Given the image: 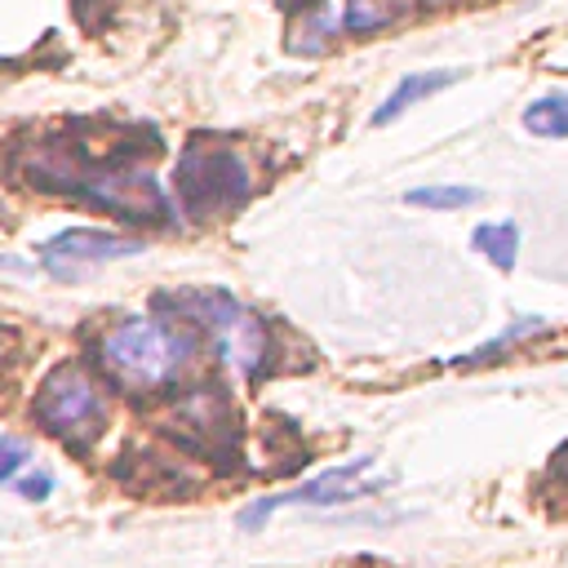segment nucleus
I'll use <instances>...</instances> for the list:
<instances>
[{
	"label": "nucleus",
	"mask_w": 568,
	"mask_h": 568,
	"mask_svg": "<svg viewBox=\"0 0 568 568\" xmlns=\"http://www.w3.org/2000/svg\"><path fill=\"white\" fill-rule=\"evenodd\" d=\"M390 18H395V0H346L337 13V27L351 36H364V31L386 27Z\"/></svg>",
	"instance_id": "nucleus-9"
},
{
	"label": "nucleus",
	"mask_w": 568,
	"mask_h": 568,
	"mask_svg": "<svg viewBox=\"0 0 568 568\" xmlns=\"http://www.w3.org/2000/svg\"><path fill=\"white\" fill-rule=\"evenodd\" d=\"M186 306H191V320L209 328V342L231 373L257 377L266 368V355H271L266 324L248 306H240L231 293H200V297H186Z\"/></svg>",
	"instance_id": "nucleus-4"
},
{
	"label": "nucleus",
	"mask_w": 568,
	"mask_h": 568,
	"mask_svg": "<svg viewBox=\"0 0 568 568\" xmlns=\"http://www.w3.org/2000/svg\"><path fill=\"white\" fill-rule=\"evenodd\" d=\"M457 80H462V71H453V67H439V71H413V75H404V80L395 84V93L373 111V124L382 129V124L399 120L413 102H422V98H430V93H439V89H448V84H457Z\"/></svg>",
	"instance_id": "nucleus-7"
},
{
	"label": "nucleus",
	"mask_w": 568,
	"mask_h": 568,
	"mask_svg": "<svg viewBox=\"0 0 568 568\" xmlns=\"http://www.w3.org/2000/svg\"><path fill=\"white\" fill-rule=\"evenodd\" d=\"M248 160L231 146H186L173 169V191L191 217H213L248 195Z\"/></svg>",
	"instance_id": "nucleus-3"
},
{
	"label": "nucleus",
	"mask_w": 568,
	"mask_h": 568,
	"mask_svg": "<svg viewBox=\"0 0 568 568\" xmlns=\"http://www.w3.org/2000/svg\"><path fill=\"white\" fill-rule=\"evenodd\" d=\"M133 253H142L138 240H124V235H111V231H98V226H75V231H62V235L40 244V266L58 280H80L89 266L120 262V257H133Z\"/></svg>",
	"instance_id": "nucleus-6"
},
{
	"label": "nucleus",
	"mask_w": 568,
	"mask_h": 568,
	"mask_svg": "<svg viewBox=\"0 0 568 568\" xmlns=\"http://www.w3.org/2000/svg\"><path fill=\"white\" fill-rule=\"evenodd\" d=\"M470 244H475L497 271H510V266H515V248H519V226H515V222H484V226H475Z\"/></svg>",
	"instance_id": "nucleus-8"
},
{
	"label": "nucleus",
	"mask_w": 568,
	"mask_h": 568,
	"mask_svg": "<svg viewBox=\"0 0 568 568\" xmlns=\"http://www.w3.org/2000/svg\"><path fill=\"white\" fill-rule=\"evenodd\" d=\"M27 462H31L27 439H18V435H0V484H9Z\"/></svg>",
	"instance_id": "nucleus-13"
},
{
	"label": "nucleus",
	"mask_w": 568,
	"mask_h": 568,
	"mask_svg": "<svg viewBox=\"0 0 568 568\" xmlns=\"http://www.w3.org/2000/svg\"><path fill=\"white\" fill-rule=\"evenodd\" d=\"M368 466H373V457H355V462H346V466H333V470H324V475L297 484V488H284V493H275V497H257L253 506L240 510V528L253 532V528H262L275 510H288V506H346V501H355V497L382 488V484H359V479L368 475Z\"/></svg>",
	"instance_id": "nucleus-5"
},
{
	"label": "nucleus",
	"mask_w": 568,
	"mask_h": 568,
	"mask_svg": "<svg viewBox=\"0 0 568 568\" xmlns=\"http://www.w3.org/2000/svg\"><path fill=\"white\" fill-rule=\"evenodd\" d=\"M18 493H22L27 501H44V497L53 493V475H49V470H36V475H27V479L18 484Z\"/></svg>",
	"instance_id": "nucleus-14"
},
{
	"label": "nucleus",
	"mask_w": 568,
	"mask_h": 568,
	"mask_svg": "<svg viewBox=\"0 0 568 568\" xmlns=\"http://www.w3.org/2000/svg\"><path fill=\"white\" fill-rule=\"evenodd\" d=\"M524 129L537 138H568V98H537L524 111Z\"/></svg>",
	"instance_id": "nucleus-10"
},
{
	"label": "nucleus",
	"mask_w": 568,
	"mask_h": 568,
	"mask_svg": "<svg viewBox=\"0 0 568 568\" xmlns=\"http://www.w3.org/2000/svg\"><path fill=\"white\" fill-rule=\"evenodd\" d=\"M475 200H479L475 186H413L408 191V204H422V209H466Z\"/></svg>",
	"instance_id": "nucleus-11"
},
{
	"label": "nucleus",
	"mask_w": 568,
	"mask_h": 568,
	"mask_svg": "<svg viewBox=\"0 0 568 568\" xmlns=\"http://www.w3.org/2000/svg\"><path fill=\"white\" fill-rule=\"evenodd\" d=\"M31 417L71 448H84L106 426V390L84 364H58L31 404Z\"/></svg>",
	"instance_id": "nucleus-2"
},
{
	"label": "nucleus",
	"mask_w": 568,
	"mask_h": 568,
	"mask_svg": "<svg viewBox=\"0 0 568 568\" xmlns=\"http://www.w3.org/2000/svg\"><path fill=\"white\" fill-rule=\"evenodd\" d=\"M9 342H13V337H9V328H0V359H4V351H9Z\"/></svg>",
	"instance_id": "nucleus-15"
},
{
	"label": "nucleus",
	"mask_w": 568,
	"mask_h": 568,
	"mask_svg": "<svg viewBox=\"0 0 568 568\" xmlns=\"http://www.w3.org/2000/svg\"><path fill=\"white\" fill-rule=\"evenodd\" d=\"M532 333H541V320H515L506 333H497L493 342H484L479 351H470L462 364H488V359H497V355H501L510 342H519V337H532Z\"/></svg>",
	"instance_id": "nucleus-12"
},
{
	"label": "nucleus",
	"mask_w": 568,
	"mask_h": 568,
	"mask_svg": "<svg viewBox=\"0 0 568 568\" xmlns=\"http://www.w3.org/2000/svg\"><path fill=\"white\" fill-rule=\"evenodd\" d=\"M191 359H195V337L182 324H164L151 315L120 320L98 337V364L106 382L138 395L173 386Z\"/></svg>",
	"instance_id": "nucleus-1"
},
{
	"label": "nucleus",
	"mask_w": 568,
	"mask_h": 568,
	"mask_svg": "<svg viewBox=\"0 0 568 568\" xmlns=\"http://www.w3.org/2000/svg\"><path fill=\"white\" fill-rule=\"evenodd\" d=\"M430 4H439V0H430Z\"/></svg>",
	"instance_id": "nucleus-16"
}]
</instances>
